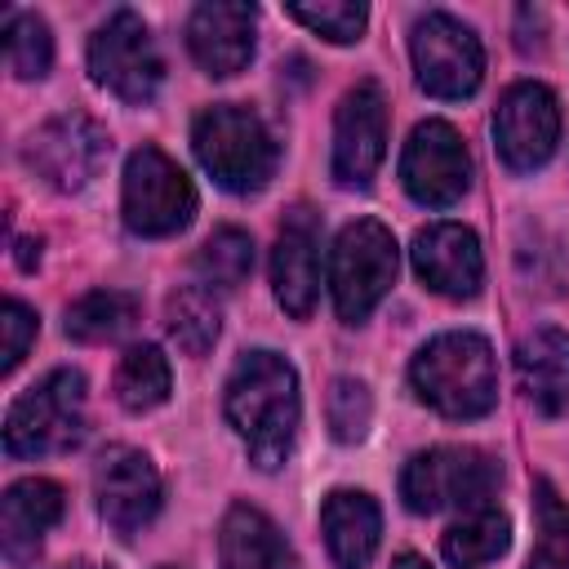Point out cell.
I'll use <instances>...</instances> for the list:
<instances>
[{"instance_id":"cell-1","label":"cell","mask_w":569,"mask_h":569,"mask_svg":"<svg viewBox=\"0 0 569 569\" xmlns=\"http://www.w3.org/2000/svg\"><path fill=\"white\" fill-rule=\"evenodd\" d=\"M222 413L236 427V436L249 449V462L258 471H276L298 436L302 396H298V369L276 351H244L227 378Z\"/></svg>"},{"instance_id":"cell-2","label":"cell","mask_w":569,"mask_h":569,"mask_svg":"<svg viewBox=\"0 0 569 569\" xmlns=\"http://www.w3.org/2000/svg\"><path fill=\"white\" fill-rule=\"evenodd\" d=\"M409 387L427 409L445 418H485L498 405V360L489 338L471 329L436 333L409 360Z\"/></svg>"},{"instance_id":"cell-3","label":"cell","mask_w":569,"mask_h":569,"mask_svg":"<svg viewBox=\"0 0 569 569\" xmlns=\"http://www.w3.org/2000/svg\"><path fill=\"white\" fill-rule=\"evenodd\" d=\"M191 151H196L200 169L231 196L262 191L267 178L276 173V138H271L267 120L236 102H218L196 116Z\"/></svg>"},{"instance_id":"cell-4","label":"cell","mask_w":569,"mask_h":569,"mask_svg":"<svg viewBox=\"0 0 569 569\" xmlns=\"http://www.w3.org/2000/svg\"><path fill=\"white\" fill-rule=\"evenodd\" d=\"M84 436V373L53 369L31 382L4 413V453L9 458H44L76 449Z\"/></svg>"},{"instance_id":"cell-5","label":"cell","mask_w":569,"mask_h":569,"mask_svg":"<svg viewBox=\"0 0 569 569\" xmlns=\"http://www.w3.org/2000/svg\"><path fill=\"white\" fill-rule=\"evenodd\" d=\"M498 480H502V471L485 449H476V445H436V449H422L405 462L400 498L418 516H436V511H449V507L476 511V507H489Z\"/></svg>"},{"instance_id":"cell-6","label":"cell","mask_w":569,"mask_h":569,"mask_svg":"<svg viewBox=\"0 0 569 569\" xmlns=\"http://www.w3.org/2000/svg\"><path fill=\"white\" fill-rule=\"evenodd\" d=\"M396 267H400V249L391 227H382L378 218L347 222L329 249V293L338 320L360 325L396 284Z\"/></svg>"},{"instance_id":"cell-7","label":"cell","mask_w":569,"mask_h":569,"mask_svg":"<svg viewBox=\"0 0 569 569\" xmlns=\"http://www.w3.org/2000/svg\"><path fill=\"white\" fill-rule=\"evenodd\" d=\"M196 187L178 160L160 147H138L124 160L120 182V213L133 236H173L196 218Z\"/></svg>"},{"instance_id":"cell-8","label":"cell","mask_w":569,"mask_h":569,"mask_svg":"<svg viewBox=\"0 0 569 569\" xmlns=\"http://www.w3.org/2000/svg\"><path fill=\"white\" fill-rule=\"evenodd\" d=\"M409 58H413V76L418 84L431 93V98H445V102H462L480 89V76H485V49L476 40V31L445 13V9H431L413 22L409 31Z\"/></svg>"},{"instance_id":"cell-9","label":"cell","mask_w":569,"mask_h":569,"mask_svg":"<svg viewBox=\"0 0 569 569\" xmlns=\"http://www.w3.org/2000/svg\"><path fill=\"white\" fill-rule=\"evenodd\" d=\"M89 76L129 107H142L160 93L164 62H160V49L147 22L133 9H116L89 36Z\"/></svg>"},{"instance_id":"cell-10","label":"cell","mask_w":569,"mask_h":569,"mask_svg":"<svg viewBox=\"0 0 569 569\" xmlns=\"http://www.w3.org/2000/svg\"><path fill=\"white\" fill-rule=\"evenodd\" d=\"M107 151H111V138L98 120H89L84 111H62L27 138L22 160L53 191H80L98 178Z\"/></svg>"},{"instance_id":"cell-11","label":"cell","mask_w":569,"mask_h":569,"mask_svg":"<svg viewBox=\"0 0 569 569\" xmlns=\"http://www.w3.org/2000/svg\"><path fill=\"white\" fill-rule=\"evenodd\" d=\"M93 498L98 516L116 538H138L160 511V471L133 445H107L93 462Z\"/></svg>"},{"instance_id":"cell-12","label":"cell","mask_w":569,"mask_h":569,"mask_svg":"<svg viewBox=\"0 0 569 569\" xmlns=\"http://www.w3.org/2000/svg\"><path fill=\"white\" fill-rule=\"evenodd\" d=\"M400 182L422 209H449L471 187V156L449 120H418L400 151Z\"/></svg>"},{"instance_id":"cell-13","label":"cell","mask_w":569,"mask_h":569,"mask_svg":"<svg viewBox=\"0 0 569 569\" xmlns=\"http://www.w3.org/2000/svg\"><path fill=\"white\" fill-rule=\"evenodd\" d=\"M560 142V102L547 84L520 80L493 107V147L507 169L533 173L556 156Z\"/></svg>"},{"instance_id":"cell-14","label":"cell","mask_w":569,"mask_h":569,"mask_svg":"<svg viewBox=\"0 0 569 569\" xmlns=\"http://www.w3.org/2000/svg\"><path fill=\"white\" fill-rule=\"evenodd\" d=\"M387 156V98L378 80H360L342 93L333 111V182L338 187H369Z\"/></svg>"},{"instance_id":"cell-15","label":"cell","mask_w":569,"mask_h":569,"mask_svg":"<svg viewBox=\"0 0 569 569\" xmlns=\"http://www.w3.org/2000/svg\"><path fill=\"white\" fill-rule=\"evenodd\" d=\"M258 40V9L231 0H204L187 18V49L204 76L227 80L249 67Z\"/></svg>"},{"instance_id":"cell-16","label":"cell","mask_w":569,"mask_h":569,"mask_svg":"<svg viewBox=\"0 0 569 569\" xmlns=\"http://www.w3.org/2000/svg\"><path fill=\"white\" fill-rule=\"evenodd\" d=\"M418 280L440 298H471L485 280V253L471 227L462 222H427L409 244Z\"/></svg>"},{"instance_id":"cell-17","label":"cell","mask_w":569,"mask_h":569,"mask_svg":"<svg viewBox=\"0 0 569 569\" xmlns=\"http://www.w3.org/2000/svg\"><path fill=\"white\" fill-rule=\"evenodd\" d=\"M271 289L276 302L293 316L307 320L320 293V231H316V213L311 209H289L271 249Z\"/></svg>"},{"instance_id":"cell-18","label":"cell","mask_w":569,"mask_h":569,"mask_svg":"<svg viewBox=\"0 0 569 569\" xmlns=\"http://www.w3.org/2000/svg\"><path fill=\"white\" fill-rule=\"evenodd\" d=\"M62 485L58 480H44V476H27V480H13L0 498V542H4V556L13 565H27L44 533L62 520Z\"/></svg>"},{"instance_id":"cell-19","label":"cell","mask_w":569,"mask_h":569,"mask_svg":"<svg viewBox=\"0 0 569 569\" xmlns=\"http://www.w3.org/2000/svg\"><path fill=\"white\" fill-rule=\"evenodd\" d=\"M320 533L338 569H365L382 538V511L365 489H333L320 507Z\"/></svg>"},{"instance_id":"cell-20","label":"cell","mask_w":569,"mask_h":569,"mask_svg":"<svg viewBox=\"0 0 569 569\" xmlns=\"http://www.w3.org/2000/svg\"><path fill=\"white\" fill-rule=\"evenodd\" d=\"M516 378L529 405L547 418L569 409V333L542 325L516 342Z\"/></svg>"},{"instance_id":"cell-21","label":"cell","mask_w":569,"mask_h":569,"mask_svg":"<svg viewBox=\"0 0 569 569\" xmlns=\"http://www.w3.org/2000/svg\"><path fill=\"white\" fill-rule=\"evenodd\" d=\"M280 560H284L280 529L258 507L236 502L218 529V565L222 569H280Z\"/></svg>"},{"instance_id":"cell-22","label":"cell","mask_w":569,"mask_h":569,"mask_svg":"<svg viewBox=\"0 0 569 569\" xmlns=\"http://www.w3.org/2000/svg\"><path fill=\"white\" fill-rule=\"evenodd\" d=\"M511 542V520L498 507H476L462 511L445 533H440V556L453 569H480L489 560H498Z\"/></svg>"},{"instance_id":"cell-23","label":"cell","mask_w":569,"mask_h":569,"mask_svg":"<svg viewBox=\"0 0 569 569\" xmlns=\"http://www.w3.org/2000/svg\"><path fill=\"white\" fill-rule=\"evenodd\" d=\"M164 329L178 342V351L204 356L218 342V333H222V307H218L213 289L182 284L178 293H169V302H164Z\"/></svg>"},{"instance_id":"cell-24","label":"cell","mask_w":569,"mask_h":569,"mask_svg":"<svg viewBox=\"0 0 569 569\" xmlns=\"http://www.w3.org/2000/svg\"><path fill=\"white\" fill-rule=\"evenodd\" d=\"M169 387H173V373H169V360L156 342H138L120 356L116 365V400L129 409V413H147L156 405L169 400Z\"/></svg>"},{"instance_id":"cell-25","label":"cell","mask_w":569,"mask_h":569,"mask_svg":"<svg viewBox=\"0 0 569 569\" xmlns=\"http://www.w3.org/2000/svg\"><path fill=\"white\" fill-rule=\"evenodd\" d=\"M138 320V298L120 289H93L67 307V338L76 342H111Z\"/></svg>"},{"instance_id":"cell-26","label":"cell","mask_w":569,"mask_h":569,"mask_svg":"<svg viewBox=\"0 0 569 569\" xmlns=\"http://www.w3.org/2000/svg\"><path fill=\"white\" fill-rule=\"evenodd\" d=\"M253 271V240L240 227H218L196 249V276L204 289H236Z\"/></svg>"},{"instance_id":"cell-27","label":"cell","mask_w":569,"mask_h":569,"mask_svg":"<svg viewBox=\"0 0 569 569\" xmlns=\"http://www.w3.org/2000/svg\"><path fill=\"white\" fill-rule=\"evenodd\" d=\"M4 58L18 80H40L53 67V36L40 13H9L4 18Z\"/></svg>"},{"instance_id":"cell-28","label":"cell","mask_w":569,"mask_h":569,"mask_svg":"<svg viewBox=\"0 0 569 569\" xmlns=\"http://www.w3.org/2000/svg\"><path fill=\"white\" fill-rule=\"evenodd\" d=\"M533 516L538 542L529 569H569V502L551 489V480H533Z\"/></svg>"},{"instance_id":"cell-29","label":"cell","mask_w":569,"mask_h":569,"mask_svg":"<svg viewBox=\"0 0 569 569\" xmlns=\"http://www.w3.org/2000/svg\"><path fill=\"white\" fill-rule=\"evenodd\" d=\"M284 13L293 22H302L307 31H316L329 44H356L365 36L369 9L351 4V0H320V4H284Z\"/></svg>"},{"instance_id":"cell-30","label":"cell","mask_w":569,"mask_h":569,"mask_svg":"<svg viewBox=\"0 0 569 569\" xmlns=\"http://www.w3.org/2000/svg\"><path fill=\"white\" fill-rule=\"evenodd\" d=\"M325 418H329V431H333L338 445L365 440V431L373 422V396H369V387L360 378H333Z\"/></svg>"},{"instance_id":"cell-31","label":"cell","mask_w":569,"mask_h":569,"mask_svg":"<svg viewBox=\"0 0 569 569\" xmlns=\"http://www.w3.org/2000/svg\"><path fill=\"white\" fill-rule=\"evenodd\" d=\"M0 329H4V360H0V369L13 373V369L22 365V356H27V347H31L36 333H40V316H36L27 302L9 298V302L0 307Z\"/></svg>"},{"instance_id":"cell-32","label":"cell","mask_w":569,"mask_h":569,"mask_svg":"<svg viewBox=\"0 0 569 569\" xmlns=\"http://www.w3.org/2000/svg\"><path fill=\"white\" fill-rule=\"evenodd\" d=\"M18 249H22V253H18V262H22V267H31V262H40V240H22Z\"/></svg>"},{"instance_id":"cell-33","label":"cell","mask_w":569,"mask_h":569,"mask_svg":"<svg viewBox=\"0 0 569 569\" xmlns=\"http://www.w3.org/2000/svg\"><path fill=\"white\" fill-rule=\"evenodd\" d=\"M391 569H431V565H427V560H422V556H413V551H400V556H396V565H391Z\"/></svg>"}]
</instances>
